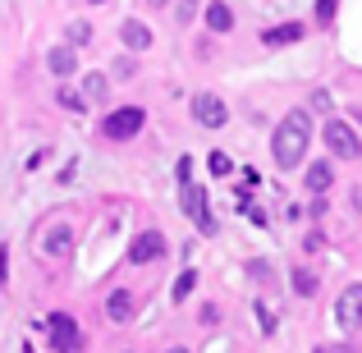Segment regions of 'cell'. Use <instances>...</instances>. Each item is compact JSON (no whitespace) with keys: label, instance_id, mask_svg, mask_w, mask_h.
<instances>
[{"label":"cell","instance_id":"cell-2","mask_svg":"<svg viewBox=\"0 0 362 353\" xmlns=\"http://www.w3.org/2000/svg\"><path fill=\"white\" fill-rule=\"evenodd\" d=\"M142 124H147L142 106H119V110H110V115L101 120V133L115 138V142H124V138H133V133H142Z\"/></svg>","mask_w":362,"mask_h":353},{"label":"cell","instance_id":"cell-18","mask_svg":"<svg viewBox=\"0 0 362 353\" xmlns=\"http://www.w3.org/2000/svg\"><path fill=\"white\" fill-rule=\"evenodd\" d=\"M101 92H106V74H88V79H83V101L101 97Z\"/></svg>","mask_w":362,"mask_h":353},{"label":"cell","instance_id":"cell-20","mask_svg":"<svg viewBox=\"0 0 362 353\" xmlns=\"http://www.w3.org/2000/svg\"><path fill=\"white\" fill-rule=\"evenodd\" d=\"M55 97H60V106H64V110H83V97H78V92L60 88V92H55Z\"/></svg>","mask_w":362,"mask_h":353},{"label":"cell","instance_id":"cell-14","mask_svg":"<svg viewBox=\"0 0 362 353\" xmlns=\"http://www.w3.org/2000/svg\"><path fill=\"white\" fill-rule=\"evenodd\" d=\"M206 28H211V33H230L234 28V9L230 5H206Z\"/></svg>","mask_w":362,"mask_h":353},{"label":"cell","instance_id":"cell-29","mask_svg":"<svg viewBox=\"0 0 362 353\" xmlns=\"http://www.w3.org/2000/svg\"><path fill=\"white\" fill-rule=\"evenodd\" d=\"M170 353H188V349H170Z\"/></svg>","mask_w":362,"mask_h":353},{"label":"cell","instance_id":"cell-11","mask_svg":"<svg viewBox=\"0 0 362 353\" xmlns=\"http://www.w3.org/2000/svg\"><path fill=\"white\" fill-rule=\"evenodd\" d=\"M46 64H51V74H60V79H69V74L78 69V55H74V46H55V51L46 55Z\"/></svg>","mask_w":362,"mask_h":353},{"label":"cell","instance_id":"cell-23","mask_svg":"<svg viewBox=\"0 0 362 353\" xmlns=\"http://www.w3.org/2000/svg\"><path fill=\"white\" fill-rule=\"evenodd\" d=\"M88 37H92L88 23H74V28H69V42H88Z\"/></svg>","mask_w":362,"mask_h":353},{"label":"cell","instance_id":"cell-25","mask_svg":"<svg viewBox=\"0 0 362 353\" xmlns=\"http://www.w3.org/2000/svg\"><path fill=\"white\" fill-rule=\"evenodd\" d=\"M317 18H321V23H326V18H335V0H321V5H317Z\"/></svg>","mask_w":362,"mask_h":353},{"label":"cell","instance_id":"cell-17","mask_svg":"<svg viewBox=\"0 0 362 353\" xmlns=\"http://www.w3.org/2000/svg\"><path fill=\"white\" fill-rule=\"evenodd\" d=\"M193 284H197V271H184V275H179V280H175V303H184L188 294H193Z\"/></svg>","mask_w":362,"mask_h":353},{"label":"cell","instance_id":"cell-8","mask_svg":"<svg viewBox=\"0 0 362 353\" xmlns=\"http://www.w3.org/2000/svg\"><path fill=\"white\" fill-rule=\"evenodd\" d=\"M160 253H165V234H160V230H142L138 238H133V243H129V262H156V257Z\"/></svg>","mask_w":362,"mask_h":353},{"label":"cell","instance_id":"cell-24","mask_svg":"<svg viewBox=\"0 0 362 353\" xmlns=\"http://www.w3.org/2000/svg\"><path fill=\"white\" fill-rule=\"evenodd\" d=\"M257 317H262V330H275V317H271V308H266V303H257Z\"/></svg>","mask_w":362,"mask_h":353},{"label":"cell","instance_id":"cell-19","mask_svg":"<svg viewBox=\"0 0 362 353\" xmlns=\"http://www.w3.org/2000/svg\"><path fill=\"white\" fill-rule=\"evenodd\" d=\"M206 166H211L216 175H230V170H234V166H230V156H225V151H211V156H206Z\"/></svg>","mask_w":362,"mask_h":353},{"label":"cell","instance_id":"cell-30","mask_svg":"<svg viewBox=\"0 0 362 353\" xmlns=\"http://www.w3.org/2000/svg\"><path fill=\"white\" fill-rule=\"evenodd\" d=\"M23 353H33V345H23Z\"/></svg>","mask_w":362,"mask_h":353},{"label":"cell","instance_id":"cell-22","mask_svg":"<svg viewBox=\"0 0 362 353\" xmlns=\"http://www.w3.org/2000/svg\"><path fill=\"white\" fill-rule=\"evenodd\" d=\"M330 106H335V101H330L326 92H317V97H312V110H321V115H330Z\"/></svg>","mask_w":362,"mask_h":353},{"label":"cell","instance_id":"cell-6","mask_svg":"<svg viewBox=\"0 0 362 353\" xmlns=\"http://www.w3.org/2000/svg\"><path fill=\"white\" fill-rule=\"evenodd\" d=\"M335 321H339V330H358L362 326V284H349V289L339 294Z\"/></svg>","mask_w":362,"mask_h":353},{"label":"cell","instance_id":"cell-1","mask_svg":"<svg viewBox=\"0 0 362 353\" xmlns=\"http://www.w3.org/2000/svg\"><path fill=\"white\" fill-rule=\"evenodd\" d=\"M308 138H312V120L308 110H289L280 124H275V138H271V151H275V166L280 170H293L308 151Z\"/></svg>","mask_w":362,"mask_h":353},{"label":"cell","instance_id":"cell-13","mask_svg":"<svg viewBox=\"0 0 362 353\" xmlns=\"http://www.w3.org/2000/svg\"><path fill=\"white\" fill-rule=\"evenodd\" d=\"M298 37H303V23H280V28H266L262 42L266 46H289V42H298Z\"/></svg>","mask_w":362,"mask_h":353},{"label":"cell","instance_id":"cell-15","mask_svg":"<svg viewBox=\"0 0 362 353\" xmlns=\"http://www.w3.org/2000/svg\"><path fill=\"white\" fill-rule=\"evenodd\" d=\"M69 243H74L69 225H55V230H51V238H46V253H51V257H60V253H69Z\"/></svg>","mask_w":362,"mask_h":353},{"label":"cell","instance_id":"cell-26","mask_svg":"<svg viewBox=\"0 0 362 353\" xmlns=\"http://www.w3.org/2000/svg\"><path fill=\"white\" fill-rule=\"evenodd\" d=\"M247 271H252L257 280H271V266H266V262H252V266H247Z\"/></svg>","mask_w":362,"mask_h":353},{"label":"cell","instance_id":"cell-16","mask_svg":"<svg viewBox=\"0 0 362 353\" xmlns=\"http://www.w3.org/2000/svg\"><path fill=\"white\" fill-rule=\"evenodd\" d=\"M293 289H298L303 299H312V294H317V275L312 271H293Z\"/></svg>","mask_w":362,"mask_h":353},{"label":"cell","instance_id":"cell-21","mask_svg":"<svg viewBox=\"0 0 362 353\" xmlns=\"http://www.w3.org/2000/svg\"><path fill=\"white\" fill-rule=\"evenodd\" d=\"M303 243H308V253H321V248H326V234H321V230H312L308 238H303Z\"/></svg>","mask_w":362,"mask_h":353},{"label":"cell","instance_id":"cell-10","mask_svg":"<svg viewBox=\"0 0 362 353\" xmlns=\"http://www.w3.org/2000/svg\"><path fill=\"white\" fill-rule=\"evenodd\" d=\"M133 308H138V303H133V294H129V289H115V294L106 299V317H110V321H119V326H124V321H133Z\"/></svg>","mask_w":362,"mask_h":353},{"label":"cell","instance_id":"cell-12","mask_svg":"<svg viewBox=\"0 0 362 353\" xmlns=\"http://www.w3.org/2000/svg\"><path fill=\"white\" fill-rule=\"evenodd\" d=\"M119 37H124V46H129V51H147V46H151V28L147 23H133V18L119 28Z\"/></svg>","mask_w":362,"mask_h":353},{"label":"cell","instance_id":"cell-7","mask_svg":"<svg viewBox=\"0 0 362 353\" xmlns=\"http://www.w3.org/2000/svg\"><path fill=\"white\" fill-rule=\"evenodd\" d=\"M193 115H197V124H206V129H221V124L230 120V106H225L216 92H197L193 97Z\"/></svg>","mask_w":362,"mask_h":353},{"label":"cell","instance_id":"cell-5","mask_svg":"<svg viewBox=\"0 0 362 353\" xmlns=\"http://www.w3.org/2000/svg\"><path fill=\"white\" fill-rule=\"evenodd\" d=\"M179 202H184V216L197 225L202 234H216V221L206 216V193L197 184H179Z\"/></svg>","mask_w":362,"mask_h":353},{"label":"cell","instance_id":"cell-9","mask_svg":"<svg viewBox=\"0 0 362 353\" xmlns=\"http://www.w3.org/2000/svg\"><path fill=\"white\" fill-rule=\"evenodd\" d=\"M303 184H308V193H330V184H335V170H330V161H317V166H308V175H303Z\"/></svg>","mask_w":362,"mask_h":353},{"label":"cell","instance_id":"cell-28","mask_svg":"<svg viewBox=\"0 0 362 353\" xmlns=\"http://www.w3.org/2000/svg\"><path fill=\"white\" fill-rule=\"evenodd\" d=\"M317 353H339V349H317Z\"/></svg>","mask_w":362,"mask_h":353},{"label":"cell","instance_id":"cell-3","mask_svg":"<svg viewBox=\"0 0 362 353\" xmlns=\"http://www.w3.org/2000/svg\"><path fill=\"white\" fill-rule=\"evenodd\" d=\"M326 147H330V156H339V161H358L362 156V138L344 120H326Z\"/></svg>","mask_w":362,"mask_h":353},{"label":"cell","instance_id":"cell-27","mask_svg":"<svg viewBox=\"0 0 362 353\" xmlns=\"http://www.w3.org/2000/svg\"><path fill=\"white\" fill-rule=\"evenodd\" d=\"M202 321H206V326H216V321H221V312H216V303H206V308H202Z\"/></svg>","mask_w":362,"mask_h":353},{"label":"cell","instance_id":"cell-4","mask_svg":"<svg viewBox=\"0 0 362 353\" xmlns=\"http://www.w3.org/2000/svg\"><path fill=\"white\" fill-rule=\"evenodd\" d=\"M46 321H51V349L55 353H83V330L69 312H51Z\"/></svg>","mask_w":362,"mask_h":353}]
</instances>
